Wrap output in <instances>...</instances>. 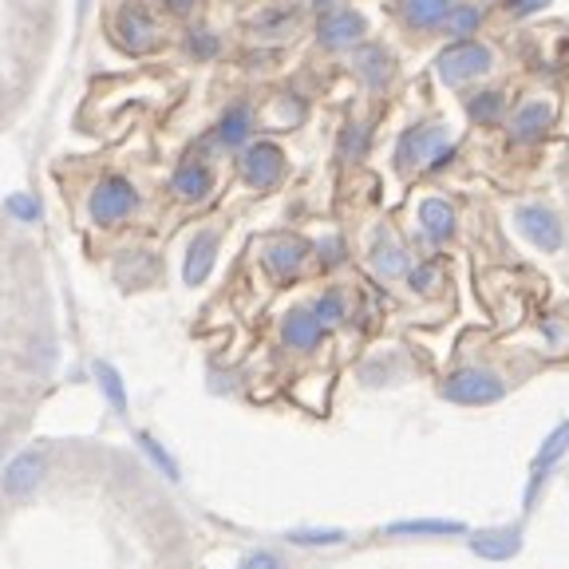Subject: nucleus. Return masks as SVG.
Listing matches in <instances>:
<instances>
[{"label": "nucleus", "instance_id": "7", "mask_svg": "<svg viewBox=\"0 0 569 569\" xmlns=\"http://www.w3.org/2000/svg\"><path fill=\"white\" fill-rule=\"evenodd\" d=\"M368 20L356 9H329L317 24V40L325 48H352L356 40H365Z\"/></svg>", "mask_w": 569, "mask_h": 569}, {"label": "nucleus", "instance_id": "25", "mask_svg": "<svg viewBox=\"0 0 569 569\" xmlns=\"http://www.w3.org/2000/svg\"><path fill=\"white\" fill-rule=\"evenodd\" d=\"M139 447H142V455H147V459H151L154 467H159V471L167 475L170 482H178V479H182V471H178V462L170 459V451H167V447H162L154 436H147V431H139Z\"/></svg>", "mask_w": 569, "mask_h": 569}, {"label": "nucleus", "instance_id": "26", "mask_svg": "<svg viewBox=\"0 0 569 569\" xmlns=\"http://www.w3.org/2000/svg\"><path fill=\"white\" fill-rule=\"evenodd\" d=\"M467 116L475 123H498L502 119V96L498 91H479L475 99H467Z\"/></svg>", "mask_w": 569, "mask_h": 569}, {"label": "nucleus", "instance_id": "35", "mask_svg": "<svg viewBox=\"0 0 569 569\" xmlns=\"http://www.w3.org/2000/svg\"><path fill=\"white\" fill-rule=\"evenodd\" d=\"M167 9L174 12V17H187V12L198 9V0H167Z\"/></svg>", "mask_w": 569, "mask_h": 569}, {"label": "nucleus", "instance_id": "21", "mask_svg": "<svg viewBox=\"0 0 569 569\" xmlns=\"http://www.w3.org/2000/svg\"><path fill=\"white\" fill-rule=\"evenodd\" d=\"M356 68L365 71V80L368 83H388V76H391V56L383 52L380 44H368V48H360V56H356Z\"/></svg>", "mask_w": 569, "mask_h": 569}, {"label": "nucleus", "instance_id": "6", "mask_svg": "<svg viewBox=\"0 0 569 569\" xmlns=\"http://www.w3.org/2000/svg\"><path fill=\"white\" fill-rule=\"evenodd\" d=\"M515 222H518V230H522V238L530 241V246L546 249V253L561 249V241H566L561 218L550 210V206H518Z\"/></svg>", "mask_w": 569, "mask_h": 569}, {"label": "nucleus", "instance_id": "27", "mask_svg": "<svg viewBox=\"0 0 569 569\" xmlns=\"http://www.w3.org/2000/svg\"><path fill=\"white\" fill-rule=\"evenodd\" d=\"M372 266L380 269L383 277H403V273H411V261H408V253H403L400 246H380L372 253Z\"/></svg>", "mask_w": 569, "mask_h": 569}, {"label": "nucleus", "instance_id": "20", "mask_svg": "<svg viewBox=\"0 0 569 569\" xmlns=\"http://www.w3.org/2000/svg\"><path fill=\"white\" fill-rule=\"evenodd\" d=\"M91 372H96V383H99V391L107 396V403L123 416V411H127V388H123V376H119V368L107 365V360H96V368H91Z\"/></svg>", "mask_w": 569, "mask_h": 569}, {"label": "nucleus", "instance_id": "5", "mask_svg": "<svg viewBox=\"0 0 569 569\" xmlns=\"http://www.w3.org/2000/svg\"><path fill=\"white\" fill-rule=\"evenodd\" d=\"M48 475V455L44 451H20L9 459L4 475H0V495L4 498H28Z\"/></svg>", "mask_w": 569, "mask_h": 569}, {"label": "nucleus", "instance_id": "4", "mask_svg": "<svg viewBox=\"0 0 569 569\" xmlns=\"http://www.w3.org/2000/svg\"><path fill=\"white\" fill-rule=\"evenodd\" d=\"M88 206H91V218H96L99 226H116V222H123L134 206H139V194H134V187L127 182V178L111 174L91 190Z\"/></svg>", "mask_w": 569, "mask_h": 569}, {"label": "nucleus", "instance_id": "33", "mask_svg": "<svg viewBox=\"0 0 569 569\" xmlns=\"http://www.w3.org/2000/svg\"><path fill=\"white\" fill-rule=\"evenodd\" d=\"M340 258H345V241H340V238L320 241V261H325V266H337Z\"/></svg>", "mask_w": 569, "mask_h": 569}, {"label": "nucleus", "instance_id": "32", "mask_svg": "<svg viewBox=\"0 0 569 569\" xmlns=\"http://www.w3.org/2000/svg\"><path fill=\"white\" fill-rule=\"evenodd\" d=\"M542 9H550V0H507L510 17H530V12H542Z\"/></svg>", "mask_w": 569, "mask_h": 569}, {"label": "nucleus", "instance_id": "2", "mask_svg": "<svg viewBox=\"0 0 569 569\" xmlns=\"http://www.w3.org/2000/svg\"><path fill=\"white\" fill-rule=\"evenodd\" d=\"M396 159L400 167H416V162H427L431 170H439L447 159H451V142H447V131L439 127H416L400 139L396 147Z\"/></svg>", "mask_w": 569, "mask_h": 569}, {"label": "nucleus", "instance_id": "10", "mask_svg": "<svg viewBox=\"0 0 569 569\" xmlns=\"http://www.w3.org/2000/svg\"><path fill=\"white\" fill-rule=\"evenodd\" d=\"M281 337H284V345L297 348V352H312V348L325 340V325H320V317L312 309H293L281 320Z\"/></svg>", "mask_w": 569, "mask_h": 569}, {"label": "nucleus", "instance_id": "19", "mask_svg": "<svg viewBox=\"0 0 569 569\" xmlns=\"http://www.w3.org/2000/svg\"><path fill=\"white\" fill-rule=\"evenodd\" d=\"M400 9L416 28H439L451 12V0H400Z\"/></svg>", "mask_w": 569, "mask_h": 569}, {"label": "nucleus", "instance_id": "3", "mask_svg": "<svg viewBox=\"0 0 569 569\" xmlns=\"http://www.w3.org/2000/svg\"><path fill=\"white\" fill-rule=\"evenodd\" d=\"M490 63H495V56H490V48L475 44V40H459V44H451L443 56H439V76H443L447 83H467V80H479V76H487Z\"/></svg>", "mask_w": 569, "mask_h": 569}, {"label": "nucleus", "instance_id": "24", "mask_svg": "<svg viewBox=\"0 0 569 569\" xmlns=\"http://www.w3.org/2000/svg\"><path fill=\"white\" fill-rule=\"evenodd\" d=\"M482 24V12L475 9V4H451V12H447V20H443V28L455 36V40H471V32Z\"/></svg>", "mask_w": 569, "mask_h": 569}, {"label": "nucleus", "instance_id": "36", "mask_svg": "<svg viewBox=\"0 0 569 569\" xmlns=\"http://www.w3.org/2000/svg\"><path fill=\"white\" fill-rule=\"evenodd\" d=\"M0 455H4V436H0Z\"/></svg>", "mask_w": 569, "mask_h": 569}, {"label": "nucleus", "instance_id": "31", "mask_svg": "<svg viewBox=\"0 0 569 569\" xmlns=\"http://www.w3.org/2000/svg\"><path fill=\"white\" fill-rule=\"evenodd\" d=\"M190 52H194L198 60H210V56H218V36H210V32H190Z\"/></svg>", "mask_w": 569, "mask_h": 569}, {"label": "nucleus", "instance_id": "28", "mask_svg": "<svg viewBox=\"0 0 569 569\" xmlns=\"http://www.w3.org/2000/svg\"><path fill=\"white\" fill-rule=\"evenodd\" d=\"M312 312L320 317V325H325V329H332V325H340V320H345V297L332 289V293H325L317 305H312Z\"/></svg>", "mask_w": 569, "mask_h": 569}, {"label": "nucleus", "instance_id": "13", "mask_svg": "<svg viewBox=\"0 0 569 569\" xmlns=\"http://www.w3.org/2000/svg\"><path fill=\"white\" fill-rule=\"evenodd\" d=\"M566 451H569V419H566V423H561V427H553L550 436H546L542 451L533 455V482H530V490H526V507H530L533 495H538V487H542L546 471H550L553 462H558Z\"/></svg>", "mask_w": 569, "mask_h": 569}, {"label": "nucleus", "instance_id": "17", "mask_svg": "<svg viewBox=\"0 0 569 569\" xmlns=\"http://www.w3.org/2000/svg\"><path fill=\"white\" fill-rule=\"evenodd\" d=\"M213 187L210 170L202 167V162H182V167L174 170V194L187 198V202H198V198H206Z\"/></svg>", "mask_w": 569, "mask_h": 569}, {"label": "nucleus", "instance_id": "12", "mask_svg": "<svg viewBox=\"0 0 569 569\" xmlns=\"http://www.w3.org/2000/svg\"><path fill=\"white\" fill-rule=\"evenodd\" d=\"M471 550L487 561H510L522 550V530L518 526H502V530H482L471 538Z\"/></svg>", "mask_w": 569, "mask_h": 569}, {"label": "nucleus", "instance_id": "30", "mask_svg": "<svg viewBox=\"0 0 569 569\" xmlns=\"http://www.w3.org/2000/svg\"><path fill=\"white\" fill-rule=\"evenodd\" d=\"M9 213L12 218H20V222H36V218H40V202H36L32 194H12Z\"/></svg>", "mask_w": 569, "mask_h": 569}, {"label": "nucleus", "instance_id": "8", "mask_svg": "<svg viewBox=\"0 0 569 569\" xmlns=\"http://www.w3.org/2000/svg\"><path fill=\"white\" fill-rule=\"evenodd\" d=\"M241 174H246L249 187L269 190L277 178L284 174V154L273 142H253L246 154H241Z\"/></svg>", "mask_w": 569, "mask_h": 569}, {"label": "nucleus", "instance_id": "29", "mask_svg": "<svg viewBox=\"0 0 569 569\" xmlns=\"http://www.w3.org/2000/svg\"><path fill=\"white\" fill-rule=\"evenodd\" d=\"M238 569H284V558L277 550H253L241 558Z\"/></svg>", "mask_w": 569, "mask_h": 569}, {"label": "nucleus", "instance_id": "1", "mask_svg": "<svg viewBox=\"0 0 569 569\" xmlns=\"http://www.w3.org/2000/svg\"><path fill=\"white\" fill-rule=\"evenodd\" d=\"M443 396L462 408H487V403H498L507 396V383L487 368H462L443 383Z\"/></svg>", "mask_w": 569, "mask_h": 569}, {"label": "nucleus", "instance_id": "16", "mask_svg": "<svg viewBox=\"0 0 569 569\" xmlns=\"http://www.w3.org/2000/svg\"><path fill=\"white\" fill-rule=\"evenodd\" d=\"M419 226L427 230V238L447 241L455 233L451 202H447V198H423V206H419Z\"/></svg>", "mask_w": 569, "mask_h": 569}, {"label": "nucleus", "instance_id": "23", "mask_svg": "<svg viewBox=\"0 0 569 569\" xmlns=\"http://www.w3.org/2000/svg\"><path fill=\"white\" fill-rule=\"evenodd\" d=\"M284 542L309 546V550H325V546L348 542V533L345 530H317V526H305V530H289V533H284Z\"/></svg>", "mask_w": 569, "mask_h": 569}, {"label": "nucleus", "instance_id": "9", "mask_svg": "<svg viewBox=\"0 0 569 569\" xmlns=\"http://www.w3.org/2000/svg\"><path fill=\"white\" fill-rule=\"evenodd\" d=\"M154 36H159V32H154V20L147 17L142 9H134V4H127V9L116 17V40H119V48H123V52H131V56L151 52Z\"/></svg>", "mask_w": 569, "mask_h": 569}, {"label": "nucleus", "instance_id": "14", "mask_svg": "<svg viewBox=\"0 0 569 569\" xmlns=\"http://www.w3.org/2000/svg\"><path fill=\"white\" fill-rule=\"evenodd\" d=\"M305 258H309L305 241H297V238H277V241H269V249H266V269L284 281V277H293L297 269L305 266Z\"/></svg>", "mask_w": 569, "mask_h": 569}, {"label": "nucleus", "instance_id": "15", "mask_svg": "<svg viewBox=\"0 0 569 569\" xmlns=\"http://www.w3.org/2000/svg\"><path fill=\"white\" fill-rule=\"evenodd\" d=\"M550 123H553L550 99H530V103L518 107L510 131H515V139H542V134L550 131Z\"/></svg>", "mask_w": 569, "mask_h": 569}, {"label": "nucleus", "instance_id": "18", "mask_svg": "<svg viewBox=\"0 0 569 569\" xmlns=\"http://www.w3.org/2000/svg\"><path fill=\"white\" fill-rule=\"evenodd\" d=\"M467 526L462 522H447V518H411V522H388L391 538H419V533H436V538H451V533H462Z\"/></svg>", "mask_w": 569, "mask_h": 569}, {"label": "nucleus", "instance_id": "22", "mask_svg": "<svg viewBox=\"0 0 569 569\" xmlns=\"http://www.w3.org/2000/svg\"><path fill=\"white\" fill-rule=\"evenodd\" d=\"M249 127H253V116H249V107H230L222 116V123H218V139L226 142V147H241L249 134Z\"/></svg>", "mask_w": 569, "mask_h": 569}, {"label": "nucleus", "instance_id": "34", "mask_svg": "<svg viewBox=\"0 0 569 569\" xmlns=\"http://www.w3.org/2000/svg\"><path fill=\"white\" fill-rule=\"evenodd\" d=\"M411 284H416V293H431V284H436V266L411 269Z\"/></svg>", "mask_w": 569, "mask_h": 569}, {"label": "nucleus", "instance_id": "11", "mask_svg": "<svg viewBox=\"0 0 569 569\" xmlns=\"http://www.w3.org/2000/svg\"><path fill=\"white\" fill-rule=\"evenodd\" d=\"M213 261H218V233L213 230L194 233V241L187 246V261H182V281L202 284L213 273Z\"/></svg>", "mask_w": 569, "mask_h": 569}]
</instances>
